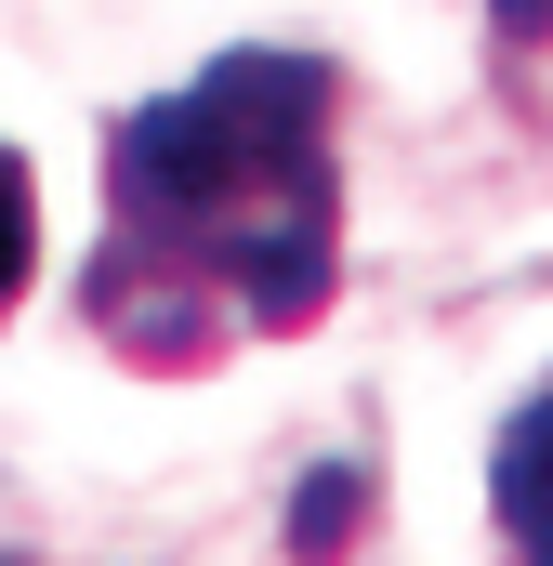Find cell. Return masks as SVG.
I'll use <instances>...</instances> for the list:
<instances>
[{
    "label": "cell",
    "instance_id": "277c9868",
    "mask_svg": "<svg viewBox=\"0 0 553 566\" xmlns=\"http://www.w3.org/2000/svg\"><path fill=\"white\" fill-rule=\"evenodd\" d=\"M488 27H501V66L553 53V0H488Z\"/></svg>",
    "mask_w": 553,
    "mask_h": 566
},
{
    "label": "cell",
    "instance_id": "3957f363",
    "mask_svg": "<svg viewBox=\"0 0 553 566\" xmlns=\"http://www.w3.org/2000/svg\"><path fill=\"white\" fill-rule=\"evenodd\" d=\"M27 277H40V171L0 145V316L27 303Z\"/></svg>",
    "mask_w": 553,
    "mask_h": 566
},
{
    "label": "cell",
    "instance_id": "6da1fadb",
    "mask_svg": "<svg viewBox=\"0 0 553 566\" xmlns=\"http://www.w3.org/2000/svg\"><path fill=\"white\" fill-rule=\"evenodd\" d=\"M343 303V66L303 40H238L198 80L106 119V238L80 264V329L198 382L251 343H303Z\"/></svg>",
    "mask_w": 553,
    "mask_h": 566
},
{
    "label": "cell",
    "instance_id": "7a4b0ae2",
    "mask_svg": "<svg viewBox=\"0 0 553 566\" xmlns=\"http://www.w3.org/2000/svg\"><path fill=\"white\" fill-rule=\"evenodd\" d=\"M488 527H501V566H553V369L488 434Z\"/></svg>",
    "mask_w": 553,
    "mask_h": 566
}]
</instances>
